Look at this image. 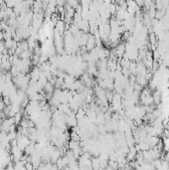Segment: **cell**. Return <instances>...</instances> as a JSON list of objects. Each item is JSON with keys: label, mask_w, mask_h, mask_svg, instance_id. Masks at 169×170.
<instances>
[]
</instances>
